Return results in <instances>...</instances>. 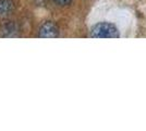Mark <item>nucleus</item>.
I'll use <instances>...</instances> for the list:
<instances>
[{
	"label": "nucleus",
	"mask_w": 146,
	"mask_h": 131,
	"mask_svg": "<svg viewBox=\"0 0 146 131\" xmlns=\"http://www.w3.org/2000/svg\"><path fill=\"white\" fill-rule=\"evenodd\" d=\"M90 36L94 38H118L120 34L113 24L108 22H100L92 27Z\"/></svg>",
	"instance_id": "obj_1"
},
{
	"label": "nucleus",
	"mask_w": 146,
	"mask_h": 131,
	"mask_svg": "<svg viewBox=\"0 0 146 131\" xmlns=\"http://www.w3.org/2000/svg\"><path fill=\"white\" fill-rule=\"evenodd\" d=\"M38 36L43 38H56L59 36V29L56 23L51 21H47L39 27Z\"/></svg>",
	"instance_id": "obj_2"
},
{
	"label": "nucleus",
	"mask_w": 146,
	"mask_h": 131,
	"mask_svg": "<svg viewBox=\"0 0 146 131\" xmlns=\"http://www.w3.org/2000/svg\"><path fill=\"white\" fill-rule=\"evenodd\" d=\"M14 11V2L12 0H0V19L11 15Z\"/></svg>",
	"instance_id": "obj_3"
},
{
	"label": "nucleus",
	"mask_w": 146,
	"mask_h": 131,
	"mask_svg": "<svg viewBox=\"0 0 146 131\" xmlns=\"http://www.w3.org/2000/svg\"><path fill=\"white\" fill-rule=\"evenodd\" d=\"M2 36H7V37H12V36H17V32H18V29H17V25L14 23H9L3 26L2 29Z\"/></svg>",
	"instance_id": "obj_4"
},
{
	"label": "nucleus",
	"mask_w": 146,
	"mask_h": 131,
	"mask_svg": "<svg viewBox=\"0 0 146 131\" xmlns=\"http://www.w3.org/2000/svg\"><path fill=\"white\" fill-rule=\"evenodd\" d=\"M56 3L58 5V6H68V5H70L71 2H72V0H54Z\"/></svg>",
	"instance_id": "obj_5"
}]
</instances>
